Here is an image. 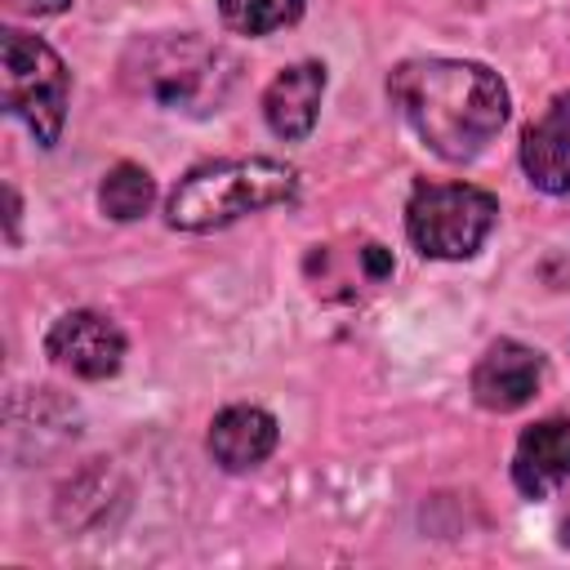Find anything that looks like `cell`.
Returning <instances> with one entry per match:
<instances>
[{
	"label": "cell",
	"instance_id": "7a4b0ae2",
	"mask_svg": "<svg viewBox=\"0 0 570 570\" xmlns=\"http://www.w3.org/2000/svg\"><path fill=\"white\" fill-rule=\"evenodd\" d=\"M125 85L165 111H218L236 85V58L200 36H147L125 53Z\"/></svg>",
	"mask_w": 570,
	"mask_h": 570
},
{
	"label": "cell",
	"instance_id": "5bb4252c",
	"mask_svg": "<svg viewBox=\"0 0 570 570\" xmlns=\"http://www.w3.org/2000/svg\"><path fill=\"white\" fill-rule=\"evenodd\" d=\"M71 0H4L9 13H31V18H45V13H62Z\"/></svg>",
	"mask_w": 570,
	"mask_h": 570
},
{
	"label": "cell",
	"instance_id": "ba28073f",
	"mask_svg": "<svg viewBox=\"0 0 570 570\" xmlns=\"http://www.w3.org/2000/svg\"><path fill=\"white\" fill-rule=\"evenodd\" d=\"M321 94H325V67L321 62L285 67L263 94V116H267L272 134L285 138V142H303L312 134V125H316Z\"/></svg>",
	"mask_w": 570,
	"mask_h": 570
},
{
	"label": "cell",
	"instance_id": "7c38bea8",
	"mask_svg": "<svg viewBox=\"0 0 570 570\" xmlns=\"http://www.w3.org/2000/svg\"><path fill=\"white\" fill-rule=\"evenodd\" d=\"M151 196H156L151 174H147L142 165H129V160H120L116 169H107V178H102V187H98V205H102V214L116 218V223L142 218L147 205H151Z\"/></svg>",
	"mask_w": 570,
	"mask_h": 570
},
{
	"label": "cell",
	"instance_id": "6da1fadb",
	"mask_svg": "<svg viewBox=\"0 0 570 570\" xmlns=\"http://www.w3.org/2000/svg\"><path fill=\"white\" fill-rule=\"evenodd\" d=\"M410 129L445 160H472L508 120L503 80L463 58H410L387 76Z\"/></svg>",
	"mask_w": 570,
	"mask_h": 570
},
{
	"label": "cell",
	"instance_id": "3957f363",
	"mask_svg": "<svg viewBox=\"0 0 570 570\" xmlns=\"http://www.w3.org/2000/svg\"><path fill=\"white\" fill-rule=\"evenodd\" d=\"M298 191V174L267 156L245 160H214L196 165L178 187L169 191V223L183 232H214L227 227L254 209L285 205Z\"/></svg>",
	"mask_w": 570,
	"mask_h": 570
},
{
	"label": "cell",
	"instance_id": "2e32d148",
	"mask_svg": "<svg viewBox=\"0 0 570 570\" xmlns=\"http://www.w3.org/2000/svg\"><path fill=\"white\" fill-rule=\"evenodd\" d=\"M561 539H566V543H570V517H566V521H561Z\"/></svg>",
	"mask_w": 570,
	"mask_h": 570
},
{
	"label": "cell",
	"instance_id": "9a60e30c",
	"mask_svg": "<svg viewBox=\"0 0 570 570\" xmlns=\"http://www.w3.org/2000/svg\"><path fill=\"white\" fill-rule=\"evenodd\" d=\"M365 267H370L374 276H387V272H392V258L383 254V245H365Z\"/></svg>",
	"mask_w": 570,
	"mask_h": 570
},
{
	"label": "cell",
	"instance_id": "9c48e42d",
	"mask_svg": "<svg viewBox=\"0 0 570 570\" xmlns=\"http://www.w3.org/2000/svg\"><path fill=\"white\" fill-rule=\"evenodd\" d=\"M570 476V419H548L521 432L512 454V481L525 499H543Z\"/></svg>",
	"mask_w": 570,
	"mask_h": 570
},
{
	"label": "cell",
	"instance_id": "277c9868",
	"mask_svg": "<svg viewBox=\"0 0 570 570\" xmlns=\"http://www.w3.org/2000/svg\"><path fill=\"white\" fill-rule=\"evenodd\" d=\"M0 67H4L0 71L4 107L27 120V129L36 134L40 147H53L62 134L67 94H71L62 58L27 31H4L0 36Z\"/></svg>",
	"mask_w": 570,
	"mask_h": 570
},
{
	"label": "cell",
	"instance_id": "8992f818",
	"mask_svg": "<svg viewBox=\"0 0 570 570\" xmlns=\"http://www.w3.org/2000/svg\"><path fill=\"white\" fill-rule=\"evenodd\" d=\"M49 356L80 374V379H111L125 361V334L116 321H107L102 312H67L53 321L49 338H45Z\"/></svg>",
	"mask_w": 570,
	"mask_h": 570
},
{
	"label": "cell",
	"instance_id": "8fae6325",
	"mask_svg": "<svg viewBox=\"0 0 570 570\" xmlns=\"http://www.w3.org/2000/svg\"><path fill=\"white\" fill-rule=\"evenodd\" d=\"M276 450V419L258 405H227L209 428V454L227 472L258 468Z\"/></svg>",
	"mask_w": 570,
	"mask_h": 570
},
{
	"label": "cell",
	"instance_id": "52a82bcc",
	"mask_svg": "<svg viewBox=\"0 0 570 570\" xmlns=\"http://www.w3.org/2000/svg\"><path fill=\"white\" fill-rule=\"evenodd\" d=\"M539 379H543V361L534 347L525 343H494L476 370H472V396L485 405V410H521L534 392H539Z\"/></svg>",
	"mask_w": 570,
	"mask_h": 570
},
{
	"label": "cell",
	"instance_id": "30bf717a",
	"mask_svg": "<svg viewBox=\"0 0 570 570\" xmlns=\"http://www.w3.org/2000/svg\"><path fill=\"white\" fill-rule=\"evenodd\" d=\"M521 165L539 191H570V94L552 98L521 134Z\"/></svg>",
	"mask_w": 570,
	"mask_h": 570
},
{
	"label": "cell",
	"instance_id": "5b68a950",
	"mask_svg": "<svg viewBox=\"0 0 570 570\" xmlns=\"http://www.w3.org/2000/svg\"><path fill=\"white\" fill-rule=\"evenodd\" d=\"M499 218V200L472 183H419L405 205V227L428 258H468Z\"/></svg>",
	"mask_w": 570,
	"mask_h": 570
},
{
	"label": "cell",
	"instance_id": "4fadbf2b",
	"mask_svg": "<svg viewBox=\"0 0 570 570\" xmlns=\"http://www.w3.org/2000/svg\"><path fill=\"white\" fill-rule=\"evenodd\" d=\"M218 13L240 36H267L303 18V0H218Z\"/></svg>",
	"mask_w": 570,
	"mask_h": 570
}]
</instances>
